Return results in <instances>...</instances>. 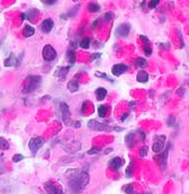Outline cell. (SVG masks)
I'll return each instance as SVG.
<instances>
[{
	"label": "cell",
	"instance_id": "cell-1",
	"mask_svg": "<svg viewBox=\"0 0 189 194\" xmlns=\"http://www.w3.org/2000/svg\"><path fill=\"white\" fill-rule=\"evenodd\" d=\"M68 188L73 193H81L90 181V176L82 169H69L66 171Z\"/></svg>",
	"mask_w": 189,
	"mask_h": 194
},
{
	"label": "cell",
	"instance_id": "cell-2",
	"mask_svg": "<svg viewBox=\"0 0 189 194\" xmlns=\"http://www.w3.org/2000/svg\"><path fill=\"white\" fill-rule=\"evenodd\" d=\"M16 181L10 178H1L0 179V194H13L16 191Z\"/></svg>",
	"mask_w": 189,
	"mask_h": 194
},
{
	"label": "cell",
	"instance_id": "cell-3",
	"mask_svg": "<svg viewBox=\"0 0 189 194\" xmlns=\"http://www.w3.org/2000/svg\"><path fill=\"white\" fill-rule=\"evenodd\" d=\"M40 83H41V77H39V76H29V77H27L25 82H24L23 93H31L36 89H38Z\"/></svg>",
	"mask_w": 189,
	"mask_h": 194
},
{
	"label": "cell",
	"instance_id": "cell-4",
	"mask_svg": "<svg viewBox=\"0 0 189 194\" xmlns=\"http://www.w3.org/2000/svg\"><path fill=\"white\" fill-rule=\"evenodd\" d=\"M44 144V139L42 137H35L31 138L28 142V148H29L30 152L33 153V155H36V153L38 152L40 148Z\"/></svg>",
	"mask_w": 189,
	"mask_h": 194
},
{
	"label": "cell",
	"instance_id": "cell-5",
	"mask_svg": "<svg viewBox=\"0 0 189 194\" xmlns=\"http://www.w3.org/2000/svg\"><path fill=\"white\" fill-rule=\"evenodd\" d=\"M42 57L46 62H52L56 58V51L54 50V47L50 44L44 45L42 50Z\"/></svg>",
	"mask_w": 189,
	"mask_h": 194
},
{
	"label": "cell",
	"instance_id": "cell-6",
	"mask_svg": "<svg viewBox=\"0 0 189 194\" xmlns=\"http://www.w3.org/2000/svg\"><path fill=\"white\" fill-rule=\"evenodd\" d=\"M88 127H89L90 130H92V131H97V132H105L111 128L106 123H101V122H97L96 120H90L88 122Z\"/></svg>",
	"mask_w": 189,
	"mask_h": 194
},
{
	"label": "cell",
	"instance_id": "cell-7",
	"mask_svg": "<svg viewBox=\"0 0 189 194\" xmlns=\"http://www.w3.org/2000/svg\"><path fill=\"white\" fill-rule=\"evenodd\" d=\"M44 189H46L48 194H64V191L60 184H56L52 181H48L44 183Z\"/></svg>",
	"mask_w": 189,
	"mask_h": 194
},
{
	"label": "cell",
	"instance_id": "cell-8",
	"mask_svg": "<svg viewBox=\"0 0 189 194\" xmlns=\"http://www.w3.org/2000/svg\"><path fill=\"white\" fill-rule=\"evenodd\" d=\"M60 111L62 113V120L64 121V123L69 125L70 124V111H69V107L66 103H62L60 105Z\"/></svg>",
	"mask_w": 189,
	"mask_h": 194
},
{
	"label": "cell",
	"instance_id": "cell-9",
	"mask_svg": "<svg viewBox=\"0 0 189 194\" xmlns=\"http://www.w3.org/2000/svg\"><path fill=\"white\" fill-rule=\"evenodd\" d=\"M157 140L153 142V151L157 152V153H159L161 151H163L164 149V144H165V136L164 135H161V136H157L156 137Z\"/></svg>",
	"mask_w": 189,
	"mask_h": 194
},
{
	"label": "cell",
	"instance_id": "cell-10",
	"mask_svg": "<svg viewBox=\"0 0 189 194\" xmlns=\"http://www.w3.org/2000/svg\"><path fill=\"white\" fill-rule=\"evenodd\" d=\"M130 30H131V27H130L129 24H120L116 30V35L120 38H126L130 34Z\"/></svg>",
	"mask_w": 189,
	"mask_h": 194
},
{
	"label": "cell",
	"instance_id": "cell-11",
	"mask_svg": "<svg viewBox=\"0 0 189 194\" xmlns=\"http://www.w3.org/2000/svg\"><path fill=\"white\" fill-rule=\"evenodd\" d=\"M53 27H54L53 20L52 18H46V20L42 21V23L40 25V29L44 34H49V33H51V30L53 29Z\"/></svg>",
	"mask_w": 189,
	"mask_h": 194
},
{
	"label": "cell",
	"instance_id": "cell-12",
	"mask_svg": "<svg viewBox=\"0 0 189 194\" xmlns=\"http://www.w3.org/2000/svg\"><path fill=\"white\" fill-rule=\"evenodd\" d=\"M169 148H170V144L168 149H165V151H161L159 152V155H157L155 156V160L157 161V163L160 165V166H162V167H165L166 165V162H168V154H169Z\"/></svg>",
	"mask_w": 189,
	"mask_h": 194
},
{
	"label": "cell",
	"instance_id": "cell-13",
	"mask_svg": "<svg viewBox=\"0 0 189 194\" xmlns=\"http://www.w3.org/2000/svg\"><path fill=\"white\" fill-rule=\"evenodd\" d=\"M126 70H128V66L124 65V64H116V65H113V68H111V72H113V74L116 76V77H119V76L123 74Z\"/></svg>",
	"mask_w": 189,
	"mask_h": 194
},
{
	"label": "cell",
	"instance_id": "cell-14",
	"mask_svg": "<svg viewBox=\"0 0 189 194\" xmlns=\"http://www.w3.org/2000/svg\"><path fill=\"white\" fill-rule=\"evenodd\" d=\"M123 160L121 159V157L119 156H115L113 159H111V160L109 161V163H108V166H109L113 171H119L120 168H121V166L123 165Z\"/></svg>",
	"mask_w": 189,
	"mask_h": 194
},
{
	"label": "cell",
	"instance_id": "cell-15",
	"mask_svg": "<svg viewBox=\"0 0 189 194\" xmlns=\"http://www.w3.org/2000/svg\"><path fill=\"white\" fill-rule=\"evenodd\" d=\"M70 69V67H60L57 68L56 71L54 72V76L58 79H61V81H64L65 78H66L67 74H68V70Z\"/></svg>",
	"mask_w": 189,
	"mask_h": 194
},
{
	"label": "cell",
	"instance_id": "cell-16",
	"mask_svg": "<svg viewBox=\"0 0 189 194\" xmlns=\"http://www.w3.org/2000/svg\"><path fill=\"white\" fill-rule=\"evenodd\" d=\"M79 9H80V6L77 4V6H75L73 8H71L67 13L62 14V15H61V18H62V20H67V18H69V17H73L78 13V10H79Z\"/></svg>",
	"mask_w": 189,
	"mask_h": 194
},
{
	"label": "cell",
	"instance_id": "cell-17",
	"mask_svg": "<svg viewBox=\"0 0 189 194\" xmlns=\"http://www.w3.org/2000/svg\"><path fill=\"white\" fill-rule=\"evenodd\" d=\"M149 79V76H148V72L145 70H141L138 71V74L136 76V80L141 82V83H146L147 81Z\"/></svg>",
	"mask_w": 189,
	"mask_h": 194
},
{
	"label": "cell",
	"instance_id": "cell-18",
	"mask_svg": "<svg viewBox=\"0 0 189 194\" xmlns=\"http://www.w3.org/2000/svg\"><path fill=\"white\" fill-rule=\"evenodd\" d=\"M134 139H135V133L134 132H131L126 136V144L130 149H132L133 146H134V142H135Z\"/></svg>",
	"mask_w": 189,
	"mask_h": 194
},
{
	"label": "cell",
	"instance_id": "cell-19",
	"mask_svg": "<svg viewBox=\"0 0 189 194\" xmlns=\"http://www.w3.org/2000/svg\"><path fill=\"white\" fill-rule=\"evenodd\" d=\"M67 87H68V90H69L70 92L75 93V92H77V91L79 90V82H78L77 79H73V80H70L69 82H68Z\"/></svg>",
	"mask_w": 189,
	"mask_h": 194
},
{
	"label": "cell",
	"instance_id": "cell-20",
	"mask_svg": "<svg viewBox=\"0 0 189 194\" xmlns=\"http://www.w3.org/2000/svg\"><path fill=\"white\" fill-rule=\"evenodd\" d=\"M95 96H96L97 101H104L105 97L107 96V91L104 89V87H98L96 91H95Z\"/></svg>",
	"mask_w": 189,
	"mask_h": 194
},
{
	"label": "cell",
	"instance_id": "cell-21",
	"mask_svg": "<svg viewBox=\"0 0 189 194\" xmlns=\"http://www.w3.org/2000/svg\"><path fill=\"white\" fill-rule=\"evenodd\" d=\"M23 36L25 38H29L31 37V36H34V34H35V28H34L33 26H29V25H26V26L24 27L23 29Z\"/></svg>",
	"mask_w": 189,
	"mask_h": 194
},
{
	"label": "cell",
	"instance_id": "cell-22",
	"mask_svg": "<svg viewBox=\"0 0 189 194\" xmlns=\"http://www.w3.org/2000/svg\"><path fill=\"white\" fill-rule=\"evenodd\" d=\"M66 58H67V62H68L70 65H73V64L76 63V52H75V50L67 51Z\"/></svg>",
	"mask_w": 189,
	"mask_h": 194
},
{
	"label": "cell",
	"instance_id": "cell-23",
	"mask_svg": "<svg viewBox=\"0 0 189 194\" xmlns=\"http://www.w3.org/2000/svg\"><path fill=\"white\" fill-rule=\"evenodd\" d=\"M88 10L92 13H97L101 11V6L96 2H90L89 6H88Z\"/></svg>",
	"mask_w": 189,
	"mask_h": 194
},
{
	"label": "cell",
	"instance_id": "cell-24",
	"mask_svg": "<svg viewBox=\"0 0 189 194\" xmlns=\"http://www.w3.org/2000/svg\"><path fill=\"white\" fill-rule=\"evenodd\" d=\"M15 63H16V58H15V56H14L13 54H10V56L4 60V66H6V67H10V66L15 65Z\"/></svg>",
	"mask_w": 189,
	"mask_h": 194
},
{
	"label": "cell",
	"instance_id": "cell-25",
	"mask_svg": "<svg viewBox=\"0 0 189 194\" xmlns=\"http://www.w3.org/2000/svg\"><path fill=\"white\" fill-rule=\"evenodd\" d=\"M108 109H109V108L107 107V106H105V105H101V106H98V108H97L98 115H100L101 118H105L106 117L107 112H108Z\"/></svg>",
	"mask_w": 189,
	"mask_h": 194
},
{
	"label": "cell",
	"instance_id": "cell-26",
	"mask_svg": "<svg viewBox=\"0 0 189 194\" xmlns=\"http://www.w3.org/2000/svg\"><path fill=\"white\" fill-rule=\"evenodd\" d=\"M26 18L29 21H35V18L37 17V15H38V11L36 10V9H31V10H29L28 12H26Z\"/></svg>",
	"mask_w": 189,
	"mask_h": 194
},
{
	"label": "cell",
	"instance_id": "cell-27",
	"mask_svg": "<svg viewBox=\"0 0 189 194\" xmlns=\"http://www.w3.org/2000/svg\"><path fill=\"white\" fill-rule=\"evenodd\" d=\"M90 44H91V40H90V38H83L82 40L80 41V47L86 50V49H89L90 47Z\"/></svg>",
	"mask_w": 189,
	"mask_h": 194
},
{
	"label": "cell",
	"instance_id": "cell-28",
	"mask_svg": "<svg viewBox=\"0 0 189 194\" xmlns=\"http://www.w3.org/2000/svg\"><path fill=\"white\" fill-rule=\"evenodd\" d=\"M147 65H148L147 60L145 59V58H143V57H138V58L136 59V66H138V67L145 68V67H147Z\"/></svg>",
	"mask_w": 189,
	"mask_h": 194
},
{
	"label": "cell",
	"instance_id": "cell-29",
	"mask_svg": "<svg viewBox=\"0 0 189 194\" xmlns=\"http://www.w3.org/2000/svg\"><path fill=\"white\" fill-rule=\"evenodd\" d=\"M123 191H124V193H126V194H137L135 189H134V187H133V184H126V187L123 188Z\"/></svg>",
	"mask_w": 189,
	"mask_h": 194
},
{
	"label": "cell",
	"instance_id": "cell-30",
	"mask_svg": "<svg viewBox=\"0 0 189 194\" xmlns=\"http://www.w3.org/2000/svg\"><path fill=\"white\" fill-rule=\"evenodd\" d=\"M9 148H10V144H9L8 140H6L2 137H0V150H8Z\"/></svg>",
	"mask_w": 189,
	"mask_h": 194
},
{
	"label": "cell",
	"instance_id": "cell-31",
	"mask_svg": "<svg viewBox=\"0 0 189 194\" xmlns=\"http://www.w3.org/2000/svg\"><path fill=\"white\" fill-rule=\"evenodd\" d=\"M133 168H134V163H133V161L129 164V166L126 167V177L128 178H131L132 177V171H133Z\"/></svg>",
	"mask_w": 189,
	"mask_h": 194
},
{
	"label": "cell",
	"instance_id": "cell-32",
	"mask_svg": "<svg viewBox=\"0 0 189 194\" xmlns=\"http://www.w3.org/2000/svg\"><path fill=\"white\" fill-rule=\"evenodd\" d=\"M166 124H168V126H174L176 124V118L174 117V115H170V117L168 118Z\"/></svg>",
	"mask_w": 189,
	"mask_h": 194
},
{
	"label": "cell",
	"instance_id": "cell-33",
	"mask_svg": "<svg viewBox=\"0 0 189 194\" xmlns=\"http://www.w3.org/2000/svg\"><path fill=\"white\" fill-rule=\"evenodd\" d=\"M148 154V147L147 146H144L139 149V156L141 157H145Z\"/></svg>",
	"mask_w": 189,
	"mask_h": 194
},
{
	"label": "cell",
	"instance_id": "cell-34",
	"mask_svg": "<svg viewBox=\"0 0 189 194\" xmlns=\"http://www.w3.org/2000/svg\"><path fill=\"white\" fill-rule=\"evenodd\" d=\"M115 18V14L113 13V12H107L106 14H105V16H104V20H105V22H111V21Z\"/></svg>",
	"mask_w": 189,
	"mask_h": 194
},
{
	"label": "cell",
	"instance_id": "cell-35",
	"mask_svg": "<svg viewBox=\"0 0 189 194\" xmlns=\"http://www.w3.org/2000/svg\"><path fill=\"white\" fill-rule=\"evenodd\" d=\"M144 52H145V54L146 55H151V53H153V49H151V47L149 45V43H145V45H144Z\"/></svg>",
	"mask_w": 189,
	"mask_h": 194
},
{
	"label": "cell",
	"instance_id": "cell-36",
	"mask_svg": "<svg viewBox=\"0 0 189 194\" xmlns=\"http://www.w3.org/2000/svg\"><path fill=\"white\" fill-rule=\"evenodd\" d=\"M160 0H150L149 2H148V8L149 9H155V8L159 4Z\"/></svg>",
	"mask_w": 189,
	"mask_h": 194
},
{
	"label": "cell",
	"instance_id": "cell-37",
	"mask_svg": "<svg viewBox=\"0 0 189 194\" xmlns=\"http://www.w3.org/2000/svg\"><path fill=\"white\" fill-rule=\"evenodd\" d=\"M24 159V155L23 154H14L13 157H12V161H13L14 163H17V162H20Z\"/></svg>",
	"mask_w": 189,
	"mask_h": 194
},
{
	"label": "cell",
	"instance_id": "cell-38",
	"mask_svg": "<svg viewBox=\"0 0 189 194\" xmlns=\"http://www.w3.org/2000/svg\"><path fill=\"white\" fill-rule=\"evenodd\" d=\"M101 150H102V148L101 147H95V148H92L91 150L88 151V154H97L100 153Z\"/></svg>",
	"mask_w": 189,
	"mask_h": 194
},
{
	"label": "cell",
	"instance_id": "cell-39",
	"mask_svg": "<svg viewBox=\"0 0 189 194\" xmlns=\"http://www.w3.org/2000/svg\"><path fill=\"white\" fill-rule=\"evenodd\" d=\"M95 76L96 77H98V78H103V79H105V80H107V81H111V79H110L108 76H107L106 74H102V72H95Z\"/></svg>",
	"mask_w": 189,
	"mask_h": 194
},
{
	"label": "cell",
	"instance_id": "cell-40",
	"mask_svg": "<svg viewBox=\"0 0 189 194\" xmlns=\"http://www.w3.org/2000/svg\"><path fill=\"white\" fill-rule=\"evenodd\" d=\"M42 2L46 6H53L57 2V0H42Z\"/></svg>",
	"mask_w": 189,
	"mask_h": 194
},
{
	"label": "cell",
	"instance_id": "cell-41",
	"mask_svg": "<svg viewBox=\"0 0 189 194\" xmlns=\"http://www.w3.org/2000/svg\"><path fill=\"white\" fill-rule=\"evenodd\" d=\"M139 38H141V40L144 41L145 43H149V39H148L146 36H143V35H142V36H139Z\"/></svg>",
	"mask_w": 189,
	"mask_h": 194
},
{
	"label": "cell",
	"instance_id": "cell-42",
	"mask_svg": "<svg viewBox=\"0 0 189 194\" xmlns=\"http://www.w3.org/2000/svg\"><path fill=\"white\" fill-rule=\"evenodd\" d=\"M98 57H101V54L100 53H94L92 56H91V60L96 59V58H98Z\"/></svg>",
	"mask_w": 189,
	"mask_h": 194
},
{
	"label": "cell",
	"instance_id": "cell-43",
	"mask_svg": "<svg viewBox=\"0 0 189 194\" xmlns=\"http://www.w3.org/2000/svg\"><path fill=\"white\" fill-rule=\"evenodd\" d=\"M113 130H115V131H117V132H120V131H123V130H124V128H123V127H118V126H115L113 128Z\"/></svg>",
	"mask_w": 189,
	"mask_h": 194
},
{
	"label": "cell",
	"instance_id": "cell-44",
	"mask_svg": "<svg viewBox=\"0 0 189 194\" xmlns=\"http://www.w3.org/2000/svg\"><path fill=\"white\" fill-rule=\"evenodd\" d=\"M80 125H81V123H80V121H77V122H75V124H73V127H76V128H78V127H80Z\"/></svg>",
	"mask_w": 189,
	"mask_h": 194
},
{
	"label": "cell",
	"instance_id": "cell-45",
	"mask_svg": "<svg viewBox=\"0 0 189 194\" xmlns=\"http://www.w3.org/2000/svg\"><path fill=\"white\" fill-rule=\"evenodd\" d=\"M128 117H129V113H124V114H123V115H122V117H121V121H122V122H123V121L126 120V118H128Z\"/></svg>",
	"mask_w": 189,
	"mask_h": 194
},
{
	"label": "cell",
	"instance_id": "cell-46",
	"mask_svg": "<svg viewBox=\"0 0 189 194\" xmlns=\"http://www.w3.org/2000/svg\"><path fill=\"white\" fill-rule=\"evenodd\" d=\"M2 165H4V159H2V156L0 155V167H1Z\"/></svg>",
	"mask_w": 189,
	"mask_h": 194
},
{
	"label": "cell",
	"instance_id": "cell-47",
	"mask_svg": "<svg viewBox=\"0 0 189 194\" xmlns=\"http://www.w3.org/2000/svg\"><path fill=\"white\" fill-rule=\"evenodd\" d=\"M110 152H113V149H111V148H109L108 150L105 151V154H108V153H110Z\"/></svg>",
	"mask_w": 189,
	"mask_h": 194
},
{
	"label": "cell",
	"instance_id": "cell-48",
	"mask_svg": "<svg viewBox=\"0 0 189 194\" xmlns=\"http://www.w3.org/2000/svg\"><path fill=\"white\" fill-rule=\"evenodd\" d=\"M134 105H136L135 101H132V103H130V108H133V107H134Z\"/></svg>",
	"mask_w": 189,
	"mask_h": 194
},
{
	"label": "cell",
	"instance_id": "cell-49",
	"mask_svg": "<svg viewBox=\"0 0 189 194\" xmlns=\"http://www.w3.org/2000/svg\"><path fill=\"white\" fill-rule=\"evenodd\" d=\"M73 1H78V0H73Z\"/></svg>",
	"mask_w": 189,
	"mask_h": 194
}]
</instances>
